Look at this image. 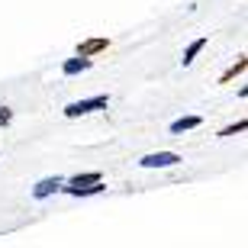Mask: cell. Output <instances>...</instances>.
Here are the masks:
<instances>
[{
  "label": "cell",
  "mask_w": 248,
  "mask_h": 248,
  "mask_svg": "<svg viewBox=\"0 0 248 248\" xmlns=\"http://www.w3.org/2000/svg\"><path fill=\"white\" fill-rule=\"evenodd\" d=\"M245 68H248V58H245V55H239V62H235V64H229V68H226V71H222L219 84H229L232 78H239V74L245 71Z\"/></svg>",
  "instance_id": "9"
},
{
  "label": "cell",
  "mask_w": 248,
  "mask_h": 248,
  "mask_svg": "<svg viewBox=\"0 0 248 248\" xmlns=\"http://www.w3.org/2000/svg\"><path fill=\"white\" fill-rule=\"evenodd\" d=\"M107 103H110L107 93H97V97H87V100H74V103L64 107V116L68 120H78V116H87L93 110H107Z\"/></svg>",
  "instance_id": "1"
},
{
  "label": "cell",
  "mask_w": 248,
  "mask_h": 248,
  "mask_svg": "<svg viewBox=\"0 0 248 248\" xmlns=\"http://www.w3.org/2000/svg\"><path fill=\"white\" fill-rule=\"evenodd\" d=\"M203 123V116H181V120L171 123V132L174 136H181V132H190V129H197Z\"/></svg>",
  "instance_id": "7"
},
{
  "label": "cell",
  "mask_w": 248,
  "mask_h": 248,
  "mask_svg": "<svg viewBox=\"0 0 248 248\" xmlns=\"http://www.w3.org/2000/svg\"><path fill=\"white\" fill-rule=\"evenodd\" d=\"M107 48H110V39L107 36H91V39H84V42H78L74 58H93V55H100V52H107Z\"/></svg>",
  "instance_id": "2"
},
{
  "label": "cell",
  "mask_w": 248,
  "mask_h": 248,
  "mask_svg": "<svg viewBox=\"0 0 248 248\" xmlns=\"http://www.w3.org/2000/svg\"><path fill=\"white\" fill-rule=\"evenodd\" d=\"M103 174L100 171H87V174H74L71 181H68V187H74V190H81V187H93V184H100Z\"/></svg>",
  "instance_id": "5"
},
{
  "label": "cell",
  "mask_w": 248,
  "mask_h": 248,
  "mask_svg": "<svg viewBox=\"0 0 248 248\" xmlns=\"http://www.w3.org/2000/svg\"><path fill=\"white\" fill-rule=\"evenodd\" d=\"M245 126H248V123H245V120H239V123H235V126H226V129H222V132H219V136L226 139V136H235V132H245Z\"/></svg>",
  "instance_id": "11"
},
{
  "label": "cell",
  "mask_w": 248,
  "mask_h": 248,
  "mask_svg": "<svg viewBox=\"0 0 248 248\" xmlns=\"http://www.w3.org/2000/svg\"><path fill=\"white\" fill-rule=\"evenodd\" d=\"M206 42H210V39H206V36H200V39H193L190 46L184 48V58H181V62H184V68H187V64H190V62H193L197 55H200L203 48H206Z\"/></svg>",
  "instance_id": "8"
},
{
  "label": "cell",
  "mask_w": 248,
  "mask_h": 248,
  "mask_svg": "<svg viewBox=\"0 0 248 248\" xmlns=\"http://www.w3.org/2000/svg\"><path fill=\"white\" fill-rule=\"evenodd\" d=\"M62 184H64L62 177H46V181H39V184L32 187V197H36V200H46V197L62 190Z\"/></svg>",
  "instance_id": "4"
},
{
  "label": "cell",
  "mask_w": 248,
  "mask_h": 248,
  "mask_svg": "<svg viewBox=\"0 0 248 248\" xmlns=\"http://www.w3.org/2000/svg\"><path fill=\"white\" fill-rule=\"evenodd\" d=\"M91 58H68V62L62 64V74L64 78H71V74H81V71H87V68H91Z\"/></svg>",
  "instance_id": "6"
},
{
  "label": "cell",
  "mask_w": 248,
  "mask_h": 248,
  "mask_svg": "<svg viewBox=\"0 0 248 248\" xmlns=\"http://www.w3.org/2000/svg\"><path fill=\"white\" fill-rule=\"evenodd\" d=\"M62 190L68 193V197H93V193H103V190H107V184L100 181V184H93V187H81V190H74V187H64V184H62Z\"/></svg>",
  "instance_id": "10"
},
{
  "label": "cell",
  "mask_w": 248,
  "mask_h": 248,
  "mask_svg": "<svg viewBox=\"0 0 248 248\" xmlns=\"http://www.w3.org/2000/svg\"><path fill=\"white\" fill-rule=\"evenodd\" d=\"M10 123H13V110L10 107H0V129L10 126Z\"/></svg>",
  "instance_id": "12"
},
{
  "label": "cell",
  "mask_w": 248,
  "mask_h": 248,
  "mask_svg": "<svg viewBox=\"0 0 248 248\" xmlns=\"http://www.w3.org/2000/svg\"><path fill=\"white\" fill-rule=\"evenodd\" d=\"M139 165L142 168H174V165H181V155H177V152H152V155H145Z\"/></svg>",
  "instance_id": "3"
}]
</instances>
